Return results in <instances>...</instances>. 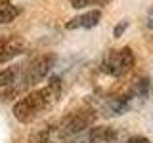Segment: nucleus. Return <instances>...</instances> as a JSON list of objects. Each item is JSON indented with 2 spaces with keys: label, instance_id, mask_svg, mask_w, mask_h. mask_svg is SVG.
Masks as SVG:
<instances>
[{
  "label": "nucleus",
  "instance_id": "13",
  "mask_svg": "<svg viewBox=\"0 0 153 143\" xmlns=\"http://www.w3.org/2000/svg\"><path fill=\"white\" fill-rule=\"evenodd\" d=\"M126 143H151L147 137H142V136H134V137H130Z\"/></svg>",
  "mask_w": 153,
  "mask_h": 143
},
{
  "label": "nucleus",
  "instance_id": "2",
  "mask_svg": "<svg viewBox=\"0 0 153 143\" xmlns=\"http://www.w3.org/2000/svg\"><path fill=\"white\" fill-rule=\"evenodd\" d=\"M56 65V55L54 54H46V55H38L31 61L29 65L23 67L21 65V73H19V78L13 84H17L19 88L25 92L27 88L38 84L42 78H46V74L52 71V67Z\"/></svg>",
  "mask_w": 153,
  "mask_h": 143
},
{
  "label": "nucleus",
  "instance_id": "14",
  "mask_svg": "<svg viewBox=\"0 0 153 143\" xmlns=\"http://www.w3.org/2000/svg\"><path fill=\"white\" fill-rule=\"evenodd\" d=\"M147 25H149V27L153 29V12L149 13V17H147Z\"/></svg>",
  "mask_w": 153,
  "mask_h": 143
},
{
  "label": "nucleus",
  "instance_id": "9",
  "mask_svg": "<svg viewBox=\"0 0 153 143\" xmlns=\"http://www.w3.org/2000/svg\"><path fill=\"white\" fill-rule=\"evenodd\" d=\"M19 73H21V65L0 69V86H12L19 78Z\"/></svg>",
  "mask_w": 153,
  "mask_h": 143
},
{
  "label": "nucleus",
  "instance_id": "12",
  "mask_svg": "<svg viewBox=\"0 0 153 143\" xmlns=\"http://www.w3.org/2000/svg\"><path fill=\"white\" fill-rule=\"evenodd\" d=\"M126 27H128V23H126V21H123V23H119V25H117V27H115V32H113V35H115V36H117V38H119V36H121V32H124V31H126Z\"/></svg>",
  "mask_w": 153,
  "mask_h": 143
},
{
  "label": "nucleus",
  "instance_id": "6",
  "mask_svg": "<svg viewBox=\"0 0 153 143\" xmlns=\"http://www.w3.org/2000/svg\"><path fill=\"white\" fill-rule=\"evenodd\" d=\"M100 19H102V12H98V10H92V12H86L82 15H76L73 17L69 23H67V29H92L100 23Z\"/></svg>",
  "mask_w": 153,
  "mask_h": 143
},
{
  "label": "nucleus",
  "instance_id": "3",
  "mask_svg": "<svg viewBox=\"0 0 153 143\" xmlns=\"http://www.w3.org/2000/svg\"><path fill=\"white\" fill-rule=\"evenodd\" d=\"M134 67V54L130 48L109 50L102 59V71L109 76H123Z\"/></svg>",
  "mask_w": 153,
  "mask_h": 143
},
{
  "label": "nucleus",
  "instance_id": "4",
  "mask_svg": "<svg viewBox=\"0 0 153 143\" xmlns=\"http://www.w3.org/2000/svg\"><path fill=\"white\" fill-rule=\"evenodd\" d=\"M94 120H96V113L90 111V109H82V111L67 114L59 122V126L56 128V132L63 137H73L76 133H82L86 128H90Z\"/></svg>",
  "mask_w": 153,
  "mask_h": 143
},
{
  "label": "nucleus",
  "instance_id": "11",
  "mask_svg": "<svg viewBox=\"0 0 153 143\" xmlns=\"http://www.w3.org/2000/svg\"><path fill=\"white\" fill-rule=\"evenodd\" d=\"M107 2H111V0H71V6L80 10V8L90 6V4H107Z\"/></svg>",
  "mask_w": 153,
  "mask_h": 143
},
{
  "label": "nucleus",
  "instance_id": "10",
  "mask_svg": "<svg viewBox=\"0 0 153 143\" xmlns=\"http://www.w3.org/2000/svg\"><path fill=\"white\" fill-rule=\"evenodd\" d=\"M149 92H151V82L146 78V76H143V78L136 80V84L132 86L130 95H132V97H147Z\"/></svg>",
  "mask_w": 153,
  "mask_h": 143
},
{
  "label": "nucleus",
  "instance_id": "15",
  "mask_svg": "<svg viewBox=\"0 0 153 143\" xmlns=\"http://www.w3.org/2000/svg\"><path fill=\"white\" fill-rule=\"evenodd\" d=\"M40 143H56V141H52V139H46V141H40Z\"/></svg>",
  "mask_w": 153,
  "mask_h": 143
},
{
  "label": "nucleus",
  "instance_id": "5",
  "mask_svg": "<svg viewBox=\"0 0 153 143\" xmlns=\"http://www.w3.org/2000/svg\"><path fill=\"white\" fill-rule=\"evenodd\" d=\"M25 50V42L19 36H10V38H2L0 40V65L12 61L13 57L21 55Z\"/></svg>",
  "mask_w": 153,
  "mask_h": 143
},
{
  "label": "nucleus",
  "instance_id": "8",
  "mask_svg": "<svg viewBox=\"0 0 153 143\" xmlns=\"http://www.w3.org/2000/svg\"><path fill=\"white\" fill-rule=\"evenodd\" d=\"M19 15V8L13 6L10 0H0V25L12 23Z\"/></svg>",
  "mask_w": 153,
  "mask_h": 143
},
{
  "label": "nucleus",
  "instance_id": "7",
  "mask_svg": "<svg viewBox=\"0 0 153 143\" xmlns=\"http://www.w3.org/2000/svg\"><path fill=\"white\" fill-rule=\"evenodd\" d=\"M117 136V130L111 126H94L88 132V143H113Z\"/></svg>",
  "mask_w": 153,
  "mask_h": 143
},
{
  "label": "nucleus",
  "instance_id": "1",
  "mask_svg": "<svg viewBox=\"0 0 153 143\" xmlns=\"http://www.w3.org/2000/svg\"><path fill=\"white\" fill-rule=\"evenodd\" d=\"M61 95V82L59 78H52L44 88L35 90V92L23 95L19 101L13 105V116L19 122L27 124L33 122L40 113H44L46 109H50Z\"/></svg>",
  "mask_w": 153,
  "mask_h": 143
},
{
  "label": "nucleus",
  "instance_id": "16",
  "mask_svg": "<svg viewBox=\"0 0 153 143\" xmlns=\"http://www.w3.org/2000/svg\"><path fill=\"white\" fill-rule=\"evenodd\" d=\"M149 94H153V86H151V92H149Z\"/></svg>",
  "mask_w": 153,
  "mask_h": 143
}]
</instances>
